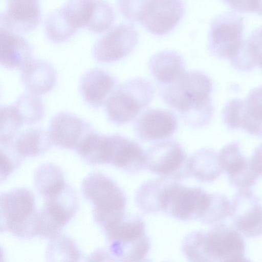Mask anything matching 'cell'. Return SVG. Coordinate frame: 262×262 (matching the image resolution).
<instances>
[{
  "label": "cell",
  "instance_id": "cell-1",
  "mask_svg": "<svg viewBox=\"0 0 262 262\" xmlns=\"http://www.w3.org/2000/svg\"><path fill=\"white\" fill-rule=\"evenodd\" d=\"M212 90L209 77L195 70L185 71L172 82L159 84L162 100L179 113L187 125L193 128L206 126L212 117Z\"/></svg>",
  "mask_w": 262,
  "mask_h": 262
},
{
  "label": "cell",
  "instance_id": "cell-2",
  "mask_svg": "<svg viewBox=\"0 0 262 262\" xmlns=\"http://www.w3.org/2000/svg\"><path fill=\"white\" fill-rule=\"evenodd\" d=\"M81 190L93 205L95 220L103 229L124 216L125 194L107 176L99 172L89 174L83 180Z\"/></svg>",
  "mask_w": 262,
  "mask_h": 262
},
{
  "label": "cell",
  "instance_id": "cell-3",
  "mask_svg": "<svg viewBox=\"0 0 262 262\" xmlns=\"http://www.w3.org/2000/svg\"><path fill=\"white\" fill-rule=\"evenodd\" d=\"M155 91L149 80L139 77L117 85L105 103L109 120L118 125L129 123L151 102Z\"/></svg>",
  "mask_w": 262,
  "mask_h": 262
},
{
  "label": "cell",
  "instance_id": "cell-4",
  "mask_svg": "<svg viewBox=\"0 0 262 262\" xmlns=\"http://www.w3.org/2000/svg\"><path fill=\"white\" fill-rule=\"evenodd\" d=\"M38 211L32 192L17 188L1 195V229L18 237L36 236L35 223Z\"/></svg>",
  "mask_w": 262,
  "mask_h": 262
},
{
  "label": "cell",
  "instance_id": "cell-5",
  "mask_svg": "<svg viewBox=\"0 0 262 262\" xmlns=\"http://www.w3.org/2000/svg\"><path fill=\"white\" fill-rule=\"evenodd\" d=\"M244 20L233 12L224 13L211 21L208 34V48L213 55L231 61L244 40Z\"/></svg>",
  "mask_w": 262,
  "mask_h": 262
},
{
  "label": "cell",
  "instance_id": "cell-6",
  "mask_svg": "<svg viewBox=\"0 0 262 262\" xmlns=\"http://www.w3.org/2000/svg\"><path fill=\"white\" fill-rule=\"evenodd\" d=\"M188 161L181 145L173 140L157 142L145 152V167L171 179H183L190 174Z\"/></svg>",
  "mask_w": 262,
  "mask_h": 262
},
{
  "label": "cell",
  "instance_id": "cell-7",
  "mask_svg": "<svg viewBox=\"0 0 262 262\" xmlns=\"http://www.w3.org/2000/svg\"><path fill=\"white\" fill-rule=\"evenodd\" d=\"M203 242L205 261H248L241 234L226 225L217 224L203 232Z\"/></svg>",
  "mask_w": 262,
  "mask_h": 262
},
{
  "label": "cell",
  "instance_id": "cell-8",
  "mask_svg": "<svg viewBox=\"0 0 262 262\" xmlns=\"http://www.w3.org/2000/svg\"><path fill=\"white\" fill-rule=\"evenodd\" d=\"M210 194L199 187L172 181L166 192L162 211L182 221L200 220L209 204Z\"/></svg>",
  "mask_w": 262,
  "mask_h": 262
},
{
  "label": "cell",
  "instance_id": "cell-9",
  "mask_svg": "<svg viewBox=\"0 0 262 262\" xmlns=\"http://www.w3.org/2000/svg\"><path fill=\"white\" fill-rule=\"evenodd\" d=\"M223 118L231 128H241L262 136V86L253 90L244 100L236 99L229 102L224 110Z\"/></svg>",
  "mask_w": 262,
  "mask_h": 262
},
{
  "label": "cell",
  "instance_id": "cell-10",
  "mask_svg": "<svg viewBox=\"0 0 262 262\" xmlns=\"http://www.w3.org/2000/svg\"><path fill=\"white\" fill-rule=\"evenodd\" d=\"M138 38V33L132 26L118 25L96 42L92 49L93 56L99 63L117 61L132 52Z\"/></svg>",
  "mask_w": 262,
  "mask_h": 262
},
{
  "label": "cell",
  "instance_id": "cell-11",
  "mask_svg": "<svg viewBox=\"0 0 262 262\" xmlns=\"http://www.w3.org/2000/svg\"><path fill=\"white\" fill-rule=\"evenodd\" d=\"M230 216L243 236L255 238L262 235V204L249 189L239 190L235 194Z\"/></svg>",
  "mask_w": 262,
  "mask_h": 262
},
{
  "label": "cell",
  "instance_id": "cell-12",
  "mask_svg": "<svg viewBox=\"0 0 262 262\" xmlns=\"http://www.w3.org/2000/svg\"><path fill=\"white\" fill-rule=\"evenodd\" d=\"M184 13L182 0H149L140 23L151 34L163 36L176 27Z\"/></svg>",
  "mask_w": 262,
  "mask_h": 262
},
{
  "label": "cell",
  "instance_id": "cell-13",
  "mask_svg": "<svg viewBox=\"0 0 262 262\" xmlns=\"http://www.w3.org/2000/svg\"><path fill=\"white\" fill-rule=\"evenodd\" d=\"M93 129L90 124L77 116L60 112L52 117L48 132L53 144L62 148L75 150Z\"/></svg>",
  "mask_w": 262,
  "mask_h": 262
},
{
  "label": "cell",
  "instance_id": "cell-14",
  "mask_svg": "<svg viewBox=\"0 0 262 262\" xmlns=\"http://www.w3.org/2000/svg\"><path fill=\"white\" fill-rule=\"evenodd\" d=\"M178 128V120L169 111L154 108L145 111L134 124L137 136L143 141L165 139L172 136Z\"/></svg>",
  "mask_w": 262,
  "mask_h": 262
},
{
  "label": "cell",
  "instance_id": "cell-15",
  "mask_svg": "<svg viewBox=\"0 0 262 262\" xmlns=\"http://www.w3.org/2000/svg\"><path fill=\"white\" fill-rule=\"evenodd\" d=\"M108 136L107 164L132 173L145 167V152L138 143L119 135Z\"/></svg>",
  "mask_w": 262,
  "mask_h": 262
},
{
  "label": "cell",
  "instance_id": "cell-16",
  "mask_svg": "<svg viewBox=\"0 0 262 262\" xmlns=\"http://www.w3.org/2000/svg\"><path fill=\"white\" fill-rule=\"evenodd\" d=\"M1 14V27L16 33H27L39 25L41 13L38 2L7 1Z\"/></svg>",
  "mask_w": 262,
  "mask_h": 262
},
{
  "label": "cell",
  "instance_id": "cell-17",
  "mask_svg": "<svg viewBox=\"0 0 262 262\" xmlns=\"http://www.w3.org/2000/svg\"><path fill=\"white\" fill-rule=\"evenodd\" d=\"M117 86L113 76L97 68L85 72L79 81V91L83 99L93 107L104 104Z\"/></svg>",
  "mask_w": 262,
  "mask_h": 262
},
{
  "label": "cell",
  "instance_id": "cell-18",
  "mask_svg": "<svg viewBox=\"0 0 262 262\" xmlns=\"http://www.w3.org/2000/svg\"><path fill=\"white\" fill-rule=\"evenodd\" d=\"M1 63L10 70L21 69L32 59L33 50L21 36L1 27Z\"/></svg>",
  "mask_w": 262,
  "mask_h": 262
},
{
  "label": "cell",
  "instance_id": "cell-19",
  "mask_svg": "<svg viewBox=\"0 0 262 262\" xmlns=\"http://www.w3.org/2000/svg\"><path fill=\"white\" fill-rule=\"evenodd\" d=\"M220 165L234 186H243L250 182L254 177V169L242 154L239 144L231 143L223 147L218 154Z\"/></svg>",
  "mask_w": 262,
  "mask_h": 262
},
{
  "label": "cell",
  "instance_id": "cell-20",
  "mask_svg": "<svg viewBox=\"0 0 262 262\" xmlns=\"http://www.w3.org/2000/svg\"><path fill=\"white\" fill-rule=\"evenodd\" d=\"M21 81L28 92L41 95L55 86L56 74L53 67L41 59H31L21 69Z\"/></svg>",
  "mask_w": 262,
  "mask_h": 262
},
{
  "label": "cell",
  "instance_id": "cell-21",
  "mask_svg": "<svg viewBox=\"0 0 262 262\" xmlns=\"http://www.w3.org/2000/svg\"><path fill=\"white\" fill-rule=\"evenodd\" d=\"M148 68L159 84H168L185 71L182 56L171 50L163 51L154 54L149 60Z\"/></svg>",
  "mask_w": 262,
  "mask_h": 262
},
{
  "label": "cell",
  "instance_id": "cell-22",
  "mask_svg": "<svg viewBox=\"0 0 262 262\" xmlns=\"http://www.w3.org/2000/svg\"><path fill=\"white\" fill-rule=\"evenodd\" d=\"M103 231L111 243V251L135 241L145 234V225L141 219L125 215Z\"/></svg>",
  "mask_w": 262,
  "mask_h": 262
},
{
  "label": "cell",
  "instance_id": "cell-23",
  "mask_svg": "<svg viewBox=\"0 0 262 262\" xmlns=\"http://www.w3.org/2000/svg\"><path fill=\"white\" fill-rule=\"evenodd\" d=\"M162 177L143 184L138 189L136 201L139 208L146 213L162 211L167 191L173 181Z\"/></svg>",
  "mask_w": 262,
  "mask_h": 262
},
{
  "label": "cell",
  "instance_id": "cell-24",
  "mask_svg": "<svg viewBox=\"0 0 262 262\" xmlns=\"http://www.w3.org/2000/svg\"><path fill=\"white\" fill-rule=\"evenodd\" d=\"M188 163L190 174L202 182L214 181L223 171L218 154L212 149L198 150L188 159Z\"/></svg>",
  "mask_w": 262,
  "mask_h": 262
},
{
  "label": "cell",
  "instance_id": "cell-25",
  "mask_svg": "<svg viewBox=\"0 0 262 262\" xmlns=\"http://www.w3.org/2000/svg\"><path fill=\"white\" fill-rule=\"evenodd\" d=\"M52 144L48 132L40 128H32L21 133L13 146L21 157H34L45 153Z\"/></svg>",
  "mask_w": 262,
  "mask_h": 262
},
{
  "label": "cell",
  "instance_id": "cell-26",
  "mask_svg": "<svg viewBox=\"0 0 262 262\" xmlns=\"http://www.w3.org/2000/svg\"><path fill=\"white\" fill-rule=\"evenodd\" d=\"M34 183L37 191L45 198L58 194L67 185L61 168L51 163L44 164L37 168Z\"/></svg>",
  "mask_w": 262,
  "mask_h": 262
},
{
  "label": "cell",
  "instance_id": "cell-27",
  "mask_svg": "<svg viewBox=\"0 0 262 262\" xmlns=\"http://www.w3.org/2000/svg\"><path fill=\"white\" fill-rule=\"evenodd\" d=\"M107 135L94 129L88 133L75 149L78 155L92 165L106 164Z\"/></svg>",
  "mask_w": 262,
  "mask_h": 262
},
{
  "label": "cell",
  "instance_id": "cell-28",
  "mask_svg": "<svg viewBox=\"0 0 262 262\" xmlns=\"http://www.w3.org/2000/svg\"><path fill=\"white\" fill-rule=\"evenodd\" d=\"M96 0H67L61 11L68 23L78 30L89 26L94 14Z\"/></svg>",
  "mask_w": 262,
  "mask_h": 262
},
{
  "label": "cell",
  "instance_id": "cell-29",
  "mask_svg": "<svg viewBox=\"0 0 262 262\" xmlns=\"http://www.w3.org/2000/svg\"><path fill=\"white\" fill-rule=\"evenodd\" d=\"M23 123L31 125L44 116L43 103L38 95L31 93L21 95L12 105Z\"/></svg>",
  "mask_w": 262,
  "mask_h": 262
},
{
  "label": "cell",
  "instance_id": "cell-30",
  "mask_svg": "<svg viewBox=\"0 0 262 262\" xmlns=\"http://www.w3.org/2000/svg\"><path fill=\"white\" fill-rule=\"evenodd\" d=\"M45 29L48 38L55 43L68 40L77 31L66 20L60 8L51 12L46 17Z\"/></svg>",
  "mask_w": 262,
  "mask_h": 262
},
{
  "label": "cell",
  "instance_id": "cell-31",
  "mask_svg": "<svg viewBox=\"0 0 262 262\" xmlns=\"http://www.w3.org/2000/svg\"><path fill=\"white\" fill-rule=\"evenodd\" d=\"M231 203L224 194H210L209 204L200 220L206 224H217L231 212Z\"/></svg>",
  "mask_w": 262,
  "mask_h": 262
},
{
  "label": "cell",
  "instance_id": "cell-32",
  "mask_svg": "<svg viewBox=\"0 0 262 262\" xmlns=\"http://www.w3.org/2000/svg\"><path fill=\"white\" fill-rule=\"evenodd\" d=\"M1 144L12 143L24 124L13 106L1 107Z\"/></svg>",
  "mask_w": 262,
  "mask_h": 262
},
{
  "label": "cell",
  "instance_id": "cell-33",
  "mask_svg": "<svg viewBox=\"0 0 262 262\" xmlns=\"http://www.w3.org/2000/svg\"><path fill=\"white\" fill-rule=\"evenodd\" d=\"M115 20V13L111 5L103 0H96L92 18L87 27L91 32L101 33L107 30Z\"/></svg>",
  "mask_w": 262,
  "mask_h": 262
},
{
  "label": "cell",
  "instance_id": "cell-34",
  "mask_svg": "<svg viewBox=\"0 0 262 262\" xmlns=\"http://www.w3.org/2000/svg\"><path fill=\"white\" fill-rule=\"evenodd\" d=\"M1 145V180L2 181L19 165L21 157L16 151L13 143Z\"/></svg>",
  "mask_w": 262,
  "mask_h": 262
},
{
  "label": "cell",
  "instance_id": "cell-35",
  "mask_svg": "<svg viewBox=\"0 0 262 262\" xmlns=\"http://www.w3.org/2000/svg\"><path fill=\"white\" fill-rule=\"evenodd\" d=\"M149 0H118L122 15L128 20L140 22Z\"/></svg>",
  "mask_w": 262,
  "mask_h": 262
},
{
  "label": "cell",
  "instance_id": "cell-36",
  "mask_svg": "<svg viewBox=\"0 0 262 262\" xmlns=\"http://www.w3.org/2000/svg\"><path fill=\"white\" fill-rule=\"evenodd\" d=\"M246 41L248 50L255 64L262 54V27L255 29Z\"/></svg>",
  "mask_w": 262,
  "mask_h": 262
},
{
  "label": "cell",
  "instance_id": "cell-37",
  "mask_svg": "<svg viewBox=\"0 0 262 262\" xmlns=\"http://www.w3.org/2000/svg\"><path fill=\"white\" fill-rule=\"evenodd\" d=\"M249 160L254 169L262 175V143L254 150Z\"/></svg>",
  "mask_w": 262,
  "mask_h": 262
},
{
  "label": "cell",
  "instance_id": "cell-38",
  "mask_svg": "<svg viewBox=\"0 0 262 262\" xmlns=\"http://www.w3.org/2000/svg\"><path fill=\"white\" fill-rule=\"evenodd\" d=\"M248 12L262 15V0H248Z\"/></svg>",
  "mask_w": 262,
  "mask_h": 262
},
{
  "label": "cell",
  "instance_id": "cell-39",
  "mask_svg": "<svg viewBox=\"0 0 262 262\" xmlns=\"http://www.w3.org/2000/svg\"><path fill=\"white\" fill-rule=\"evenodd\" d=\"M10 1V0H7ZM12 1H29V2H38L39 0H12Z\"/></svg>",
  "mask_w": 262,
  "mask_h": 262
},
{
  "label": "cell",
  "instance_id": "cell-40",
  "mask_svg": "<svg viewBox=\"0 0 262 262\" xmlns=\"http://www.w3.org/2000/svg\"><path fill=\"white\" fill-rule=\"evenodd\" d=\"M225 2V3L227 4H229L230 2L233 1V0H223Z\"/></svg>",
  "mask_w": 262,
  "mask_h": 262
}]
</instances>
